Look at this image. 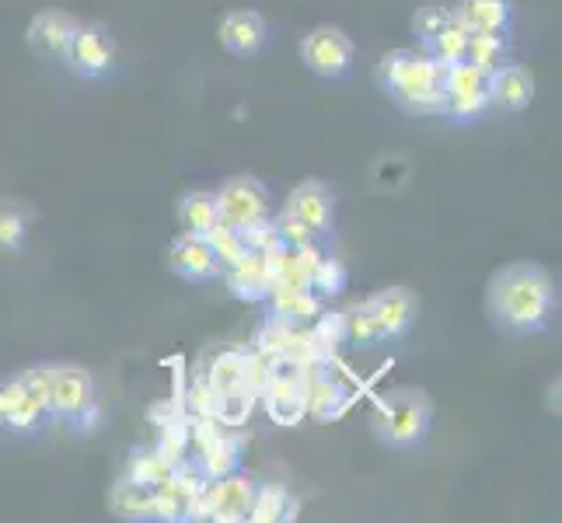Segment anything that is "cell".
<instances>
[{
    "label": "cell",
    "mask_w": 562,
    "mask_h": 523,
    "mask_svg": "<svg viewBox=\"0 0 562 523\" xmlns=\"http://www.w3.org/2000/svg\"><path fill=\"white\" fill-rule=\"evenodd\" d=\"M18 398H22V384H18V377L0 380V425H4V422H8V416L14 412Z\"/></svg>",
    "instance_id": "32"
},
{
    "label": "cell",
    "mask_w": 562,
    "mask_h": 523,
    "mask_svg": "<svg viewBox=\"0 0 562 523\" xmlns=\"http://www.w3.org/2000/svg\"><path fill=\"white\" fill-rule=\"evenodd\" d=\"M535 102V77L528 67L503 60L490 70V109L499 112H525Z\"/></svg>",
    "instance_id": "13"
},
{
    "label": "cell",
    "mask_w": 562,
    "mask_h": 523,
    "mask_svg": "<svg viewBox=\"0 0 562 523\" xmlns=\"http://www.w3.org/2000/svg\"><path fill=\"white\" fill-rule=\"evenodd\" d=\"M112 513L123 516V520H158V489L144 486V481H137V478L115 481Z\"/></svg>",
    "instance_id": "19"
},
{
    "label": "cell",
    "mask_w": 562,
    "mask_h": 523,
    "mask_svg": "<svg viewBox=\"0 0 562 523\" xmlns=\"http://www.w3.org/2000/svg\"><path fill=\"white\" fill-rule=\"evenodd\" d=\"M307 286H312L315 297H336V294H342V289H346V265L339 259L322 255L318 265H315V273H312V283H307Z\"/></svg>",
    "instance_id": "29"
},
{
    "label": "cell",
    "mask_w": 562,
    "mask_h": 523,
    "mask_svg": "<svg viewBox=\"0 0 562 523\" xmlns=\"http://www.w3.org/2000/svg\"><path fill=\"white\" fill-rule=\"evenodd\" d=\"M294 510H297V499L283 486H256V492H251V507H248V520L251 523H280V520L294 516Z\"/></svg>",
    "instance_id": "21"
},
{
    "label": "cell",
    "mask_w": 562,
    "mask_h": 523,
    "mask_svg": "<svg viewBox=\"0 0 562 523\" xmlns=\"http://www.w3.org/2000/svg\"><path fill=\"white\" fill-rule=\"evenodd\" d=\"M176 217H179L182 235H210V230L217 227V220H221L217 217V196L206 192V189H192L179 200Z\"/></svg>",
    "instance_id": "20"
},
{
    "label": "cell",
    "mask_w": 562,
    "mask_h": 523,
    "mask_svg": "<svg viewBox=\"0 0 562 523\" xmlns=\"http://www.w3.org/2000/svg\"><path fill=\"white\" fill-rule=\"evenodd\" d=\"M490 112V73L472 64L443 70V120L458 126L479 123Z\"/></svg>",
    "instance_id": "4"
},
{
    "label": "cell",
    "mask_w": 562,
    "mask_h": 523,
    "mask_svg": "<svg viewBox=\"0 0 562 523\" xmlns=\"http://www.w3.org/2000/svg\"><path fill=\"white\" fill-rule=\"evenodd\" d=\"M115 35L105 25H77L70 43L64 49V64L85 77V81H99L115 67Z\"/></svg>",
    "instance_id": "8"
},
{
    "label": "cell",
    "mask_w": 562,
    "mask_h": 523,
    "mask_svg": "<svg viewBox=\"0 0 562 523\" xmlns=\"http://www.w3.org/2000/svg\"><path fill=\"white\" fill-rule=\"evenodd\" d=\"M454 18V4H440V0H430V4H423V8H416V14H413V32H416V38H419V46H426L430 38L448 25Z\"/></svg>",
    "instance_id": "25"
},
{
    "label": "cell",
    "mask_w": 562,
    "mask_h": 523,
    "mask_svg": "<svg viewBox=\"0 0 562 523\" xmlns=\"http://www.w3.org/2000/svg\"><path fill=\"white\" fill-rule=\"evenodd\" d=\"M251 492H256V481L248 475L227 471L221 478H213L203 489L200 507L206 510L203 516L217 520V523H231V520H248V507H251Z\"/></svg>",
    "instance_id": "10"
},
{
    "label": "cell",
    "mask_w": 562,
    "mask_h": 523,
    "mask_svg": "<svg viewBox=\"0 0 562 523\" xmlns=\"http://www.w3.org/2000/svg\"><path fill=\"white\" fill-rule=\"evenodd\" d=\"M363 307L371 311L378 332H381V342H395L413 328L419 300L413 289H405V286H384L378 294L367 297Z\"/></svg>",
    "instance_id": "9"
},
{
    "label": "cell",
    "mask_w": 562,
    "mask_h": 523,
    "mask_svg": "<svg viewBox=\"0 0 562 523\" xmlns=\"http://www.w3.org/2000/svg\"><path fill=\"white\" fill-rule=\"evenodd\" d=\"M469 38H472V32L464 29V25L458 22V14H454L451 22L443 25V29L430 38V43L419 46V49L430 53L437 64L454 67V64H464V53H469Z\"/></svg>",
    "instance_id": "22"
},
{
    "label": "cell",
    "mask_w": 562,
    "mask_h": 523,
    "mask_svg": "<svg viewBox=\"0 0 562 523\" xmlns=\"http://www.w3.org/2000/svg\"><path fill=\"white\" fill-rule=\"evenodd\" d=\"M454 14L469 32H510L514 0H458Z\"/></svg>",
    "instance_id": "17"
},
{
    "label": "cell",
    "mask_w": 562,
    "mask_h": 523,
    "mask_svg": "<svg viewBox=\"0 0 562 523\" xmlns=\"http://www.w3.org/2000/svg\"><path fill=\"white\" fill-rule=\"evenodd\" d=\"M443 70L426 49H392L381 56L378 81L402 112L437 120L443 115Z\"/></svg>",
    "instance_id": "2"
},
{
    "label": "cell",
    "mask_w": 562,
    "mask_h": 523,
    "mask_svg": "<svg viewBox=\"0 0 562 523\" xmlns=\"http://www.w3.org/2000/svg\"><path fill=\"white\" fill-rule=\"evenodd\" d=\"M77 25H81V22H77L74 14H67L60 8H46V11H38L32 18L25 38H29V46L38 56H46V60H64V49H67Z\"/></svg>",
    "instance_id": "15"
},
{
    "label": "cell",
    "mask_w": 562,
    "mask_h": 523,
    "mask_svg": "<svg viewBox=\"0 0 562 523\" xmlns=\"http://www.w3.org/2000/svg\"><path fill=\"white\" fill-rule=\"evenodd\" d=\"M283 213L297 217L322 241V238L333 235V224H336V196H333V189L322 185V182H301L286 196Z\"/></svg>",
    "instance_id": "12"
},
{
    "label": "cell",
    "mask_w": 562,
    "mask_h": 523,
    "mask_svg": "<svg viewBox=\"0 0 562 523\" xmlns=\"http://www.w3.org/2000/svg\"><path fill=\"white\" fill-rule=\"evenodd\" d=\"M217 224L235 227V230H248L262 220H269V209H273V200H269V189L251 179V174H235L227 179L217 192Z\"/></svg>",
    "instance_id": "5"
},
{
    "label": "cell",
    "mask_w": 562,
    "mask_h": 523,
    "mask_svg": "<svg viewBox=\"0 0 562 523\" xmlns=\"http://www.w3.org/2000/svg\"><path fill=\"white\" fill-rule=\"evenodd\" d=\"M342 336L350 345H381V332H378V325L371 318V311H367L363 304L350 307L342 318Z\"/></svg>",
    "instance_id": "26"
},
{
    "label": "cell",
    "mask_w": 562,
    "mask_h": 523,
    "mask_svg": "<svg viewBox=\"0 0 562 523\" xmlns=\"http://www.w3.org/2000/svg\"><path fill=\"white\" fill-rule=\"evenodd\" d=\"M248 371H251V360L241 356V353H224L213 366V387H217V395H227V391H238V387H248Z\"/></svg>",
    "instance_id": "24"
},
{
    "label": "cell",
    "mask_w": 562,
    "mask_h": 523,
    "mask_svg": "<svg viewBox=\"0 0 562 523\" xmlns=\"http://www.w3.org/2000/svg\"><path fill=\"white\" fill-rule=\"evenodd\" d=\"M221 46L235 56H256L266 38H269V25L259 11H248V8H238V11H227L221 18Z\"/></svg>",
    "instance_id": "14"
},
{
    "label": "cell",
    "mask_w": 562,
    "mask_h": 523,
    "mask_svg": "<svg viewBox=\"0 0 562 523\" xmlns=\"http://www.w3.org/2000/svg\"><path fill=\"white\" fill-rule=\"evenodd\" d=\"M29 241V217L18 206H0V251H22Z\"/></svg>",
    "instance_id": "28"
},
{
    "label": "cell",
    "mask_w": 562,
    "mask_h": 523,
    "mask_svg": "<svg viewBox=\"0 0 562 523\" xmlns=\"http://www.w3.org/2000/svg\"><path fill=\"white\" fill-rule=\"evenodd\" d=\"M168 269L186 283H210L224 276L221 259L203 235H179L168 245Z\"/></svg>",
    "instance_id": "11"
},
{
    "label": "cell",
    "mask_w": 562,
    "mask_h": 523,
    "mask_svg": "<svg viewBox=\"0 0 562 523\" xmlns=\"http://www.w3.org/2000/svg\"><path fill=\"white\" fill-rule=\"evenodd\" d=\"M224 276H227V286H231V294L235 297H245V300H266V294L273 289V265H269L266 259V251H245V255L224 269Z\"/></svg>",
    "instance_id": "16"
},
{
    "label": "cell",
    "mask_w": 562,
    "mask_h": 523,
    "mask_svg": "<svg viewBox=\"0 0 562 523\" xmlns=\"http://www.w3.org/2000/svg\"><path fill=\"white\" fill-rule=\"evenodd\" d=\"M434 425V401L419 387H398L384 395L374 409V433L384 447L392 451H413L426 440Z\"/></svg>",
    "instance_id": "3"
},
{
    "label": "cell",
    "mask_w": 562,
    "mask_h": 523,
    "mask_svg": "<svg viewBox=\"0 0 562 523\" xmlns=\"http://www.w3.org/2000/svg\"><path fill=\"white\" fill-rule=\"evenodd\" d=\"M266 300L280 321H294V325L312 321L322 311V297H315L312 289H304V286H290V283H273Z\"/></svg>",
    "instance_id": "18"
},
{
    "label": "cell",
    "mask_w": 562,
    "mask_h": 523,
    "mask_svg": "<svg viewBox=\"0 0 562 523\" xmlns=\"http://www.w3.org/2000/svg\"><path fill=\"white\" fill-rule=\"evenodd\" d=\"M409 174H413L409 161L398 158V154H387V158H381L378 168H374V185L395 192V189H402L405 182H409Z\"/></svg>",
    "instance_id": "30"
},
{
    "label": "cell",
    "mask_w": 562,
    "mask_h": 523,
    "mask_svg": "<svg viewBox=\"0 0 562 523\" xmlns=\"http://www.w3.org/2000/svg\"><path fill=\"white\" fill-rule=\"evenodd\" d=\"M353 56H357L353 38L346 35L339 25H318L301 38L304 67L315 77H325V81H339V77L350 73Z\"/></svg>",
    "instance_id": "7"
},
{
    "label": "cell",
    "mask_w": 562,
    "mask_h": 523,
    "mask_svg": "<svg viewBox=\"0 0 562 523\" xmlns=\"http://www.w3.org/2000/svg\"><path fill=\"white\" fill-rule=\"evenodd\" d=\"M273 230H277V241L283 248H304V245H315L318 238L307 230L297 217H290V213H280V217L273 220Z\"/></svg>",
    "instance_id": "31"
},
{
    "label": "cell",
    "mask_w": 562,
    "mask_h": 523,
    "mask_svg": "<svg viewBox=\"0 0 562 523\" xmlns=\"http://www.w3.org/2000/svg\"><path fill=\"white\" fill-rule=\"evenodd\" d=\"M206 241H210V248H213V255L221 259V265L224 269H231L235 265L245 251H248V245H245V238H241V230H235V227H224V224H217L210 230V235H203Z\"/></svg>",
    "instance_id": "27"
},
{
    "label": "cell",
    "mask_w": 562,
    "mask_h": 523,
    "mask_svg": "<svg viewBox=\"0 0 562 523\" xmlns=\"http://www.w3.org/2000/svg\"><path fill=\"white\" fill-rule=\"evenodd\" d=\"M49 409L53 419H70L77 425L99 416V409H94V377L81 363H53Z\"/></svg>",
    "instance_id": "6"
},
{
    "label": "cell",
    "mask_w": 562,
    "mask_h": 523,
    "mask_svg": "<svg viewBox=\"0 0 562 523\" xmlns=\"http://www.w3.org/2000/svg\"><path fill=\"white\" fill-rule=\"evenodd\" d=\"M510 56V32H472L469 38V53H464V64H472L479 70H493Z\"/></svg>",
    "instance_id": "23"
},
{
    "label": "cell",
    "mask_w": 562,
    "mask_h": 523,
    "mask_svg": "<svg viewBox=\"0 0 562 523\" xmlns=\"http://www.w3.org/2000/svg\"><path fill=\"white\" fill-rule=\"evenodd\" d=\"M555 280L549 269L535 262H510L490 280L486 307L490 321L507 336H538L546 332L555 315Z\"/></svg>",
    "instance_id": "1"
}]
</instances>
